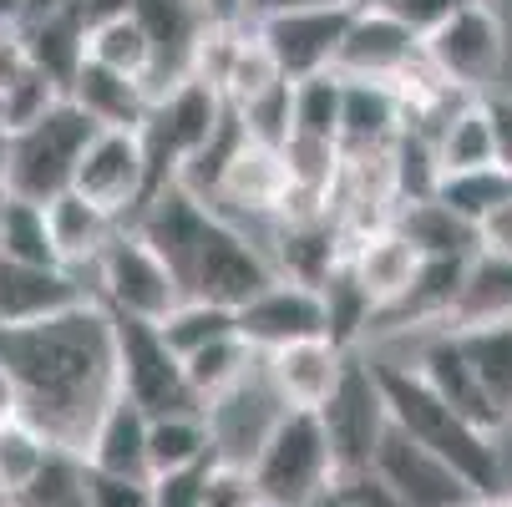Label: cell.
<instances>
[{"mask_svg":"<svg viewBox=\"0 0 512 507\" xmlns=\"http://www.w3.org/2000/svg\"><path fill=\"white\" fill-rule=\"evenodd\" d=\"M0 360L16 371L26 396V421L66 452L87 447L97 416L117 396V335L112 310L87 300L41 325L0 330Z\"/></svg>","mask_w":512,"mask_h":507,"instance_id":"cell-1","label":"cell"},{"mask_svg":"<svg viewBox=\"0 0 512 507\" xmlns=\"http://www.w3.org/2000/svg\"><path fill=\"white\" fill-rule=\"evenodd\" d=\"M371 360H376V376H381L386 411H391V426H396V431H406L411 442H421L426 452H436L447 467H457L477 497L507 492V452H502V437L472 426L452 401L436 396L431 381L411 366L406 355H371Z\"/></svg>","mask_w":512,"mask_h":507,"instance_id":"cell-2","label":"cell"},{"mask_svg":"<svg viewBox=\"0 0 512 507\" xmlns=\"http://www.w3.org/2000/svg\"><path fill=\"white\" fill-rule=\"evenodd\" d=\"M249 472L269 507H300L330 492L340 482V467L320 411H284L269 431V442L259 447V457L249 462Z\"/></svg>","mask_w":512,"mask_h":507,"instance_id":"cell-3","label":"cell"},{"mask_svg":"<svg viewBox=\"0 0 512 507\" xmlns=\"http://www.w3.org/2000/svg\"><path fill=\"white\" fill-rule=\"evenodd\" d=\"M97 137V122L61 97L41 122L11 132V173H6V193L31 198V203H51L56 193L71 188L77 178V163L87 153V142Z\"/></svg>","mask_w":512,"mask_h":507,"instance_id":"cell-4","label":"cell"},{"mask_svg":"<svg viewBox=\"0 0 512 507\" xmlns=\"http://www.w3.org/2000/svg\"><path fill=\"white\" fill-rule=\"evenodd\" d=\"M92 289L112 315L153 320V325H163L188 300L173 264L137 234V224H122V234L102 249V259L92 264Z\"/></svg>","mask_w":512,"mask_h":507,"instance_id":"cell-5","label":"cell"},{"mask_svg":"<svg viewBox=\"0 0 512 507\" xmlns=\"http://www.w3.org/2000/svg\"><path fill=\"white\" fill-rule=\"evenodd\" d=\"M325 431H330V452L340 477H365L376 462V447L391 431V411H386V391L376 376V360L371 350H355L345 360V376L335 386V396L320 411Z\"/></svg>","mask_w":512,"mask_h":507,"instance_id":"cell-6","label":"cell"},{"mask_svg":"<svg viewBox=\"0 0 512 507\" xmlns=\"http://www.w3.org/2000/svg\"><path fill=\"white\" fill-rule=\"evenodd\" d=\"M112 335H117V391L132 396L148 416H168V411H203L183 355L163 340V330L153 320H132V315H112Z\"/></svg>","mask_w":512,"mask_h":507,"instance_id":"cell-7","label":"cell"},{"mask_svg":"<svg viewBox=\"0 0 512 507\" xmlns=\"http://www.w3.org/2000/svg\"><path fill=\"white\" fill-rule=\"evenodd\" d=\"M421 46H426V66L442 82L477 92V97L497 92L502 61H507V26L487 0H467L452 21H442L431 36H421Z\"/></svg>","mask_w":512,"mask_h":507,"instance_id":"cell-8","label":"cell"},{"mask_svg":"<svg viewBox=\"0 0 512 507\" xmlns=\"http://www.w3.org/2000/svg\"><path fill=\"white\" fill-rule=\"evenodd\" d=\"M279 279L274 269V254L234 219L213 213V229L198 249V264H193V279H188V295L198 300H213V305H229V310H244L254 295Z\"/></svg>","mask_w":512,"mask_h":507,"instance_id":"cell-9","label":"cell"},{"mask_svg":"<svg viewBox=\"0 0 512 507\" xmlns=\"http://www.w3.org/2000/svg\"><path fill=\"white\" fill-rule=\"evenodd\" d=\"M82 198L102 203L117 219H137L142 203L153 193V173H148V148H142V132L127 127H97V137L87 142V153L71 178Z\"/></svg>","mask_w":512,"mask_h":507,"instance_id":"cell-10","label":"cell"},{"mask_svg":"<svg viewBox=\"0 0 512 507\" xmlns=\"http://www.w3.org/2000/svg\"><path fill=\"white\" fill-rule=\"evenodd\" d=\"M350 21H355L350 6L320 0V6H295V11L259 16L254 26H259L264 46L274 51L284 77L305 82V77H320V71H335V56H340V41H345Z\"/></svg>","mask_w":512,"mask_h":507,"instance_id":"cell-11","label":"cell"},{"mask_svg":"<svg viewBox=\"0 0 512 507\" xmlns=\"http://www.w3.org/2000/svg\"><path fill=\"white\" fill-rule=\"evenodd\" d=\"M284 193H289V168H284V148L274 142H259V137H239V148L229 153L224 173H218L213 193H208V208L224 213L234 224H274L279 208H284Z\"/></svg>","mask_w":512,"mask_h":507,"instance_id":"cell-12","label":"cell"},{"mask_svg":"<svg viewBox=\"0 0 512 507\" xmlns=\"http://www.w3.org/2000/svg\"><path fill=\"white\" fill-rule=\"evenodd\" d=\"M371 472L401 507H477L482 502L457 467H447L436 452H426L421 442H411L396 426L381 437Z\"/></svg>","mask_w":512,"mask_h":507,"instance_id":"cell-13","label":"cell"},{"mask_svg":"<svg viewBox=\"0 0 512 507\" xmlns=\"http://www.w3.org/2000/svg\"><path fill=\"white\" fill-rule=\"evenodd\" d=\"M426 61L421 36L396 16V11H355L335 71L350 82H401Z\"/></svg>","mask_w":512,"mask_h":507,"instance_id":"cell-14","label":"cell"},{"mask_svg":"<svg viewBox=\"0 0 512 507\" xmlns=\"http://www.w3.org/2000/svg\"><path fill=\"white\" fill-rule=\"evenodd\" d=\"M87 300H97V289L87 284L82 269L0 259V330L41 325L51 315H66V310L87 305Z\"/></svg>","mask_w":512,"mask_h":507,"instance_id":"cell-15","label":"cell"},{"mask_svg":"<svg viewBox=\"0 0 512 507\" xmlns=\"http://www.w3.org/2000/svg\"><path fill=\"white\" fill-rule=\"evenodd\" d=\"M284 411H289V406L279 401L274 381L264 376V355H259V371H254L249 381H239L229 396H218V401L203 406L218 462L249 467V462L259 457V447L269 442V431H274V421H279Z\"/></svg>","mask_w":512,"mask_h":507,"instance_id":"cell-16","label":"cell"},{"mask_svg":"<svg viewBox=\"0 0 512 507\" xmlns=\"http://www.w3.org/2000/svg\"><path fill=\"white\" fill-rule=\"evenodd\" d=\"M239 335L269 355L289 340H310V335H330V315H325V289L300 284V279H274L264 295H254L239 310Z\"/></svg>","mask_w":512,"mask_h":507,"instance_id":"cell-17","label":"cell"},{"mask_svg":"<svg viewBox=\"0 0 512 507\" xmlns=\"http://www.w3.org/2000/svg\"><path fill=\"white\" fill-rule=\"evenodd\" d=\"M132 224H137L142 239H148V244L173 264V274H178L183 289H188L193 264H198V249H203V239H208V229H213V208H208L193 188L168 183V188H158L148 203H142V213H137Z\"/></svg>","mask_w":512,"mask_h":507,"instance_id":"cell-18","label":"cell"},{"mask_svg":"<svg viewBox=\"0 0 512 507\" xmlns=\"http://www.w3.org/2000/svg\"><path fill=\"white\" fill-rule=\"evenodd\" d=\"M350 355L355 350H340L330 335L289 340V345L264 355V376L274 381V391L289 411H325V401L335 396Z\"/></svg>","mask_w":512,"mask_h":507,"instance_id":"cell-19","label":"cell"},{"mask_svg":"<svg viewBox=\"0 0 512 507\" xmlns=\"http://www.w3.org/2000/svg\"><path fill=\"white\" fill-rule=\"evenodd\" d=\"M87 61L107 66V71H122V77H137L158 92V77H163V51H158V36L148 31L132 6H107V11H92L87 21Z\"/></svg>","mask_w":512,"mask_h":507,"instance_id":"cell-20","label":"cell"},{"mask_svg":"<svg viewBox=\"0 0 512 507\" xmlns=\"http://www.w3.org/2000/svg\"><path fill=\"white\" fill-rule=\"evenodd\" d=\"M148 411H142L132 396H112L107 411L97 416L92 437L82 447V462L92 472H112V477H142L153 482V467H148Z\"/></svg>","mask_w":512,"mask_h":507,"instance_id":"cell-21","label":"cell"},{"mask_svg":"<svg viewBox=\"0 0 512 507\" xmlns=\"http://www.w3.org/2000/svg\"><path fill=\"white\" fill-rule=\"evenodd\" d=\"M66 97L77 102L97 127H127V132H142L158 107V92L137 77H122V71H107L97 61H82V71L71 77Z\"/></svg>","mask_w":512,"mask_h":507,"instance_id":"cell-22","label":"cell"},{"mask_svg":"<svg viewBox=\"0 0 512 507\" xmlns=\"http://www.w3.org/2000/svg\"><path fill=\"white\" fill-rule=\"evenodd\" d=\"M46 219H51V239H56V254L66 269H82L92 274V264L102 259V249L122 234L127 219H117V213H107L102 203L82 198L77 188H66L46 203Z\"/></svg>","mask_w":512,"mask_h":507,"instance_id":"cell-23","label":"cell"},{"mask_svg":"<svg viewBox=\"0 0 512 507\" xmlns=\"http://www.w3.org/2000/svg\"><path fill=\"white\" fill-rule=\"evenodd\" d=\"M401 132H406V97L396 82H350L345 77V117H340L345 153H381Z\"/></svg>","mask_w":512,"mask_h":507,"instance_id":"cell-24","label":"cell"},{"mask_svg":"<svg viewBox=\"0 0 512 507\" xmlns=\"http://www.w3.org/2000/svg\"><path fill=\"white\" fill-rule=\"evenodd\" d=\"M421 249L391 224V229H376L371 239H360L350 254H345V264H350V274L365 284V295L376 300V310H386L391 300H401L406 289H411V279H416V269H421ZM376 325V320H371Z\"/></svg>","mask_w":512,"mask_h":507,"instance_id":"cell-25","label":"cell"},{"mask_svg":"<svg viewBox=\"0 0 512 507\" xmlns=\"http://www.w3.org/2000/svg\"><path fill=\"white\" fill-rule=\"evenodd\" d=\"M512 320V254L477 249L467 259V279L447 330H477V325H507Z\"/></svg>","mask_w":512,"mask_h":507,"instance_id":"cell-26","label":"cell"},{"mask_svg":"<svg viewBox=\"0 0 512 507\" xmlns=\"http://www.w3.org/2000/svg\"><path fill=\"white\" fill-rule=\"evenodd\" d=\"M467 366L497 416V426H512V320L507 325H477V330H452Z\"/></svg>","mask_w":512,"mask_h":507,"instance_id":"cell-27","label":"cell"},{"mask_svg":"<svg viewBox=\"0 0 512 507\" xmlns=\"http://www.w3.org/2000/svg\"><path fill=\"white\" fill-rule=\"evenodd\" d=\"M396 229L426 254V259H467L477 254V224L452 213L442 198H421L396 208Z\"/></svg>","mask_w":512,"mask_h":507,"instance_id":"cell-28","label":"cell"},{"mask_svg":"<svg viewBox=\"0 0 512 507\" xmlns=\"http://www.w3.org/2000/svg\"><path fill=\"white\" fill-rule=\"evenodd\" d=\"M203 462H218L203 411H168V416L148 421V467H153V477L203 467Z\"/></svg>","mask_w":512,"mask_h":507,"instance_id":"cell-29","label":"cell"},{"mask_svg":"<svg viewBox=\"0 0 512 507\" xmlns=\"http://www.w3.org/2000/svg\"><path fill=\"white\" fill-rule=\"evenodd\" d=\"M183 371H188V386H193L198 406H208V401L229 396L239 381H249V376L259 371V350L234 330V335H224V340H213V345L183 355Z\"/></svg>","mask_w":512,"mask_h":507,"instance_id":"cell-30","label":"cell"},{"mask_svg":"<svg viewBox=\"0 0 512 507\" xmlns=\"http://www.w3.org/2000/svg\"><path fill=\"white\" fill-rule=\"evenodd\" d=\"M0 259H16V264H61L56 239H51V219H46V203H31V198L6 193V203H0Z\"/></svg>","mask_w":512,"mask_h":507,"instance_id":"cell-31","label":"cell"},{"mask_svg":"<svg viewBox=\"0 0 512 507\" xmlns=\"http://www.w3.org/2000/svg\"><path fill=\"white\" fill-rule=\"evenodd\" d=\"M436 158H442V173H467V168H487V163H497L492 117H487L482 97H477L472 107H462L442 132H436Z\"/></svg>","mask_w":512,"mask_h":507,"instance_id":"cell-32","label":"cell"},{"mask_svg":"<svg viewBox=\"0 0 512 507\" xmlns=\"http://www.w3.org/2000/svg\"><path fill=\"white\" fill-rule=\"evenodd\" d=\"M51 452H56V442L46 437L41 426H31L26 416L6 421V426H0V487H6L11 497H21L41 477Z\"/></svg>","mask_w":512,"mask_h":507,"instance_id":"cell-33","label":"cell"},{"mask_svg":"<svg viewBox=\"0 0 512 507\" xmlns=\"http://www.w3.org/2000/svg\"><path fill=\"white\" fill-rule=\"evenodd\" d=\"M452 213H462L467 224H482L497 203L512 198V173L502 163H487V168H467V173H442V188H436Z\"/></svg>","mask_w":512,"mask_h":507,"instance_id":"cell-34","label":"cell"},{"mask_svg":"<svg viewBox=\"0 0 512 507\" xmlns=\"http://www.w3.org/2000/svg\"><path fill=\"white\" fill-rule=\"evenodd\" d=\"M391 173H396V203H421V198H436L442 188V158H436V142L426 132H401L391 142Z\"/></svg>","mask_w":512,"mask_h":507,"instance_id":"cell-35","label":"cell"},{"mask_svg":"<svg viewBox=\"0 0 512 507\" xmlns=\"http://www.w3.org/2000/svg\"><path fill=\"white\" fill-rule=\"evenodd\" d=\"M158 330H163V340H168L178 355H193V350H203V345H213V340L234 335V330H239V310L188 295V300H183Z\"/></svg>","mask_w":512,"mask_h":507,"instance_id":"cell-36","label":"cell"},{"mask_svg":"<svg viewBox=\"0 0 512 507\" xmlns=\"http://www.w3.org/2000/svg\"><path fill=\"white\" fill-rule=\"evenodd\" d=\"M340 117H345V77L320 71V77L295 82V132L340 142Z\"/></svg>","mask_w":512,"mask_h":507,"instance_id":"cell-37","label":"cell"},{"mask_svg":"<svg viewBox=\"0 0 512 507\" xmlns=\"http://www.w3.org/2000/svg\"><path fill=\"white\" fill-rule=\"evenodd\" d=\"M279 82H289V77L279 71L274 51L264 46L259 26H249V31H244V46H239V56H234V71H229V82H224V102H229V107H249V102H259L264 92H274Z\"/></svg>","mask_w":512,"mask_h":507,"instance_id":"cell-38","label":"cell"},{"mask_svg":"<svg viewBox=\"0 0 512 507\" xmlns=\"http://www.w3.org/2000/svg\"><path fill=\"white\" fill-rule=\"evenodd\" d=\"M61 97H66L61 82H51L41 66H26L21 77H16L6 92H0V127H6V132H21V127L41 122Z\"/></svg>","mask_w":512,"mask_h":507,"instance_id":"cell-39","label":"cell"},{"mask_svg":"<svg viewBox=\"0 0 512 507\" xmlns=\"http://www.w3.org/2000/svg\"><path fill=\"white\" fill-rule=\"evenodd\" d=\"M203 507H269L254 472L239 462H213L208 467V487H203Z\"/></svg>","mask_w":512,"mask_h":507,"instance_id":"cell-40","label":"cell"},{"mask_svg":"<svg viewBox=\"0 0 512 507\" xmlns=\"http://www.w3.org/2000/svg\"><path fill=\"white\" fill-rule=\"evenodd\" d=\"M87 507H153V482L87 467Z\"/></svg>","mask_w":512,"mask_h":507,"instance_id":"cell-41","label":"cell"},{"mask_svg":"<svg viewBox=\"0 0 512 507\" xmlns=\"http://www.w3.org/2000/svg\"><path fill=\"white\" fill-rule=\"evenodd\" d=\"M208 467H183V472H163L153 477V507H203V487H208Z\"/></svg>","mask_w":512,"mask_h":507,"instance_id":"cell-42","label":"cell"},{"mask_svg":"<svg viewBox=\"0 0 512 507\" xmlns=\"http://www.w3.org/2000/svg\"><path fill=\"white\" fill-rule=\"evenodd\" d=\"M462 6H467V0H391L386 11H396V16H401V21L416 31V36H431L442 21H452Z\"/></svg>","mask_w":512,"mask_h":507,"instance_id":"cell-43","label":"cell"},{"mask_svg":"<svg viewBox=\"0 0 512 507\" xmlns=\"http://www.w3.org/2000/svg\"><path fill=\"white\" fill-rule=\"evenodd\" d=\"M26 66H31V56H26V31H21L16 11H0V92H6Z\"/></svg>","mask_w":512,"mask_h":507,"instance_id":"cell-44","label":"cell"},{"mask_svg":"<svg viewBox=\"0 0 512 507\" xmlns=\"http://www.w3.org/2000/svg\"><path fill=\"white\" fill-rule=\"evenodd\" d=\"M487 117H492V142H497V163L512 173V92H487L482 97Z\"/></svg>","mask_w":512,"mask_h":507,"instance_id":"cell-45","label":"cell"},{"mask_svg":"<svg viewBox=\"0 0 512 507\" xmlns=\"http://www.w3.org/2000/svg\"><path fill=\"white\" fill-rule=\"evenodd\" d=\"M340 502H345V507H401V502L376 482V472H365V477H340Z\"/></svg>","mask_w":512,"mask_h":507,"instance_id":"cell-46","label":"cell"},{"mask_svg":"<svg viewBox=\"0 0 512 507\" xmlns=\"http://www.w3.org/2000/svg\"><path fill=\"white\" fill-rule=\"evenodd\" d=\"M477 249H492V254H512V198L497 203L487 219L477 224Z\"/></svg>","mask_w":512,"mask_h":507,"instance_id":"cell-47","label":"cell"},{"mask_svg":"<svg viewBox=\"0 0 512 507\" xmlns=\"http://www.w3.org/2000/svg\"><path fill=\"white\" fill-rule=\"evenodd\" d=\"M193 11L208 26H249L254 21V0H193Z\"/></svg>","mask_w":512,"mask_h":507,"instance_id":"cell-48","label":"cell"},{"mask_svg":"<svg viewBox=\"0 0 512 507\" xmlns=\"http://www.w3.org/2000/svg\"><path fill=\"white\" fill-rule=\"evenodd\" d=\"M16 416H26V396H21V381H16V371L0 360V426L6 421H16Z\"/></svg>","mask_w":512,"mask_h":507,"instance_id":"cell-49","label":"cell"},{"mask_svg":"<svg viewBox=\"0 0 512 507\" xmlns=\"http://www.w3.org/2000/svg\"><path fill=\"white\" fill-rule=\"evenodd\" d=\"M295 6H320V0H254V21L274 16V11H295Z\"/></svg>","mask_w":512,"mask_h":507,"instance_id":"cell-50","label":"cell"},{"mask_svg":"<svg viewBox=\"0 0 512 507\" xmlns=\"http://www.w3.org/2000/svg\"><path fill=\"white\" fill-rule=\"evenodd\" d=\"M6 173H11V132L0 127V193H6Z\"/></svg>","mask_w":512,"mask_h":507,"instance_id":"cell-51","label":"cell"},{"mask_svg":"<svg viewBox=\"0 0 512 507\" xmlns=\"http://www.w3.org/2000/svg\"><path fill=\"white\" fill-rule=\"evenodd\" d=\"M300 507H345V502H340V482H335L330 492H320L315 502H300Z\"/></svg>","mask_w":512,"mask_h":507,"instance_id":"cell-52","label":"cell"},{"mask_svg":"<svg viewBox=\"0 0 512 507\" xmlns=\"http://www.w3.org/2000/svg\"><path fill=\"white\" fill-rule=\"evenodd\" d=\"M340 6H350V11H386L391 0H340Z\"/></svg>","mask_w":512,"mask_h":507,"instance_id":"cell-53","label":"cell"},{"mask_svg":"<svg viewBox=\"0 0 512 507\" xmlns=\"http://www.w3.org/2000/svg\"><path fill=\"white\" fill-rule=\"evenodd\" d=\"M477 507H512V487H507V492H497V497H482Z\"/></svg>","mask_w":512,"mask_h":507,"instance_id":"cell-54","label":"cell"},{"mask_svg":"<svg viewBox=\"0 0 512 507\" xmlns=\"http://www.w3.org/2000/svg\"><path fill=\"white\" fill-rule=\"evenodd\" d=\"M0 507H16V497H11L6 487H0Z\"/></svg>","mask_w":512,"mask_h":507,"instance_id":"cell-55","label":"cell"},{"mask_svg":"<svg viewBox=\"0 0 512 507\" xmlns=\"http://www.w3.org/2000/svg\"><path fill=\"white\" fill-rule=\"evenodd\" d=\"M0 6H31V0H0Z\"/></svg>","mask_w":512,"mask_h":507,"instance_id":"cell-56","label":"cell"},{"mask_svg":"<svg viewBox=\"0 0 512 507\" xmlns=\"http://www.w3.org/2000/svg\"><path fill=\"white\" fill-rule=\"evenodd\" d=\"M0 203H6V193H0Z\"/></svg>","mask_w":512,"mask_h":507,"instance_id":"cell-57","label":"cell"}]
</instances>
